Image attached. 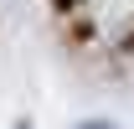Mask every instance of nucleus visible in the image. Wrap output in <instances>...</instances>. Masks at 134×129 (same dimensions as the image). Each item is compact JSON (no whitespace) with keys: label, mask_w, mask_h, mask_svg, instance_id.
Returning <instances> with one entry per match:
<instances>
[{"label":"nucleus","mask_w":134,"mask_h":129,"mask_svg":"<svg viewBox=\"0 0 134 129\" xmlns=\"http://www.w3.org/2000/svg\"><path fill=\"white\" fill-rule=\"evenodd\" d=\"M83 129H114V124H83Z\"/></svg>","instance_id":"obj_1"}]
</instances>
